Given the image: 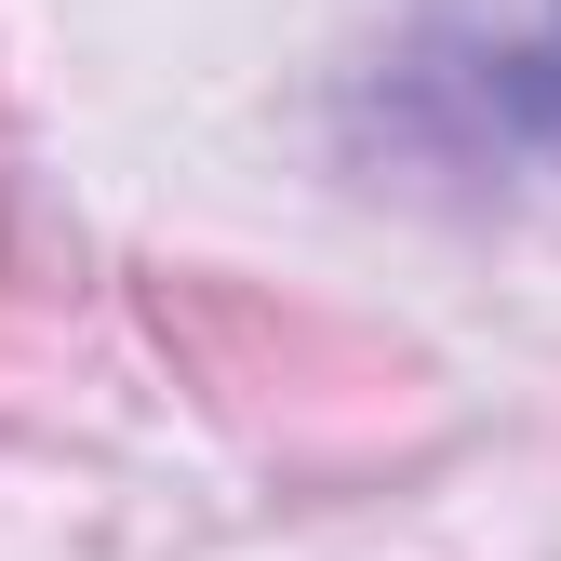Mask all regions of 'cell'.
<instances>
[{"label":"cell","instance_id":"cell-1","mask_svg":"<svg viewBox=\"0 0 561 561\" xmlns=\"http://www.w3.org/2000/svg\"><path fill=\"white\" fill-rule=\"evenodd\" d=\"M148 321L161 347H187V375L215 388L228 414H254V428H308V388H401V362H375V347H347L334 321L308 308H267V295H228V280H148Z\"/></svg>","mask_w":561,"mask_h":561}]
</instances>
